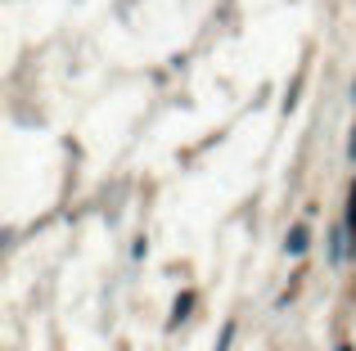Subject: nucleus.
<instances>
[{"label": "nucleus", "instance_id": "1", "mask_svg": "<svg viewBox=\"0 0 356 351\" xmlns=\"http://www.w3.org/2000/svg\"><path fill=\"white\" fill-rule=\"evenodd\" d=\"M307 239H312V230H307V225H293L289 239H284V252H289V257H303L307 252Z\"/></svg>", "mask_w": 356, "mask_h": 351}]
</instances>
